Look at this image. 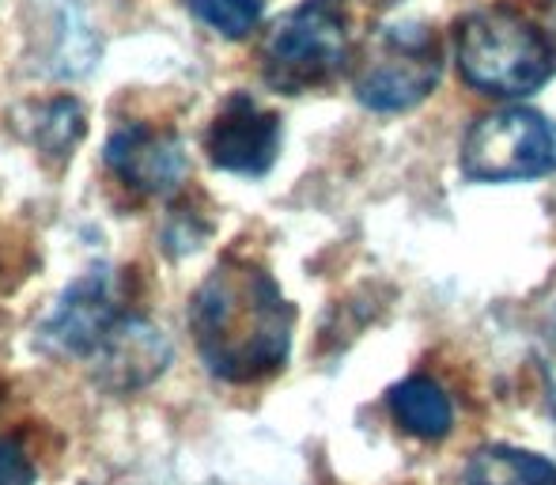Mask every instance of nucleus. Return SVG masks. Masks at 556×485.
Returning a JSON list of instances; mask_svg holds the SVG:
<instances>
[{"label": "nucleus", "instance_id": "nucleus-1", "mask_svg": "<svg viewBox=\"0 0 556 485\" xmlns=\"http://www.w3.org/2000/svg\"><path fill=\"white\" fill-rule=\"evenodd\" d=\"M190 326L208 372L227 383H257L285 368L295 308L262 265L224 258L193 296Z\"/></svg>", "mask_w": 556, "mask_h": 485}, {"label": "nucleus", "instance_id": "nucleus-2", "mask_svg": "<svg viewBox=\"0 0 556 485\" xmlns=\"http://www.w3.org/2000/svg\"><path fill=\"white\" fill-rule=\"evenodd\" d=\"M458 73L481 96L527 99L545 88L556 69L553 42L515 4H484L458 23Z\"/></svg>", "mask_w": 556, "mask_h": 485}, {"label": "nucleus", "instance_id": "nucleus-3", "mask_svg": "<svg viewBox=\"0 0 556 485\" xmlns=\"http://www.w3.org/2000/svg\"><path fill=\"white\" fill-rule=\"evenodd\" d=\"M352 61L349 8L344 0H303L273 23L262 46L265 84L288 96L333 84Z\"/></svg>", "mask_w": 556, "mask_h": 485}, {"label": "nucleus", "instance_id": "nucleus-4", "mask_svg": "<svg viewBox=\"0 0 556 485\" xmlns=\"http://www.w3.org/2000/svg\"><path fill=\"white\" fill-rule=\"evenodd\" d=\"M443 73V46L428 23H387L367 38L356 65V99L367 111L402 114L435 91Z\"/></svg>", "mask_w": 556, "mask_h": 485}, {"label": "nucleus", "instance_id": "nucleus-5", "mask_svg": "<svg viewBox=\"0 0 556 485\" xmlns=\"http://www.w3.org/2000/svg\"><path fill=\"white\" fill-rule=\"evenodd\" d=\"M458 167L469 183H530L556 171V122L530 107H504L469 125Z\"/></svg>", "mask_w": 556, "mask_h": 485}, {"label": "nucleus", "instance_id": "nucleus-6", "mask_svg": "<svg viewBox=\"0 0 556 485\" xmlns=\"http://www.w3.org/2000/svg\"><path fill=\"white\" fill-rule=\"evenodd\" d=\"M122 315H125L122 273L111 270V265H96L76 285L65 288L53 315L46 319L42 338L58 353H73L80 361H91Z\"/></svg>", "mask_w": 556, "mask_h": 485}, {"label": "nucleus", "instance_id": "nucleus-7", "mask_svg": "<svg viewBox=\"0 0 556 485\" xmlns=\"http://www.w3.org/2000/svg\"><path fill=\"white\" fill-rule=\"evenodd\" d=\"M205 152L220 171L262 178L280 156V119L257 107L247 91H235L208 125Z\"/></svg>", "mask_w": 556, "mask_h": 485}, {"label": "nucleus", "instance_id": "nucleus-8", "mask_svg": "<svg viewBox=\"0 0 556 485\" xmlns=\"http://www.w3.org/2000/svg\"><path fill=\"white\" fill-rule=\"evenodd\" d=\"M106 163L125 186L140 194H170L182 186L186 152L182 140L167 129H148V125H122L106 140Z\"/></svg>", "mask_w": 556, "mask_h": 485}, {"label": "nucleus", "instance_id": "nucleus-9", "mask_svg": "<svg viewBox=\"0 0 556 485\" xmlns=\"http://www.w3.org/2000/svg\"><path fill=\"white\" fill-rule=\"evenodd\" d=\"M170 361V346L160 331H155L148 319L132 315L125 311L117 319V326L106 334V341L96 349L91 357V368L96 375L114 390H132V387H144L152 383L155 375L167 368Z\"/></svg>", "mask_w": 556, "mask_h": 485}, {"label": "nucleus", "instance_id": "nucleus-10", "mask_svg": "<svg viewBox=\"0 0 556 485\" xmlns=\"http://www.w3.org/2000/svg\"><path fill=\"white\" fill-rule=\"evenodd\" d=\"M390 413L417 440H443L454 428V406L443 387L428 375H409L397 387H390Z\"/></svg>", "mask_w": 556, "mask_h": 485}, {"label": "nucleus", "instance_id": "nucleus-11", "mask_svg": "<svg viewBox=\"0 0 556 485\" xmlns=\"http://www.w3.org/2000/svg\"><path fill=\"white\" fill-rule=\"evenodd\" d=\"M466 485H556V467L534 451L489 444L469 459Z\"/></svg>", "mask_w": 556, "mask_h": 485}, {"label": "nucleus", "instance_id": "nucleus-12", "mask_svg": "<svg viewBox=\"0 0 556 485\" xmlns=\"http://www.w3.org/2000/svg\"><path fill=\"white\" fill-rule=\"evenodd\" d=\"M80 133H84V111L73 99H58V103L38 107L35 125H30L35 145L42 148V152H61V156L80 140Z\"/></svg>", "mask_w": 556, "mask_h": 485}, {"label": "nucleus", "instance_id": "nucleus-13", "mask_svg": "<svg viewBox=\"0 0 556 485\" xmlns=\"http://www.w3.org/2000/svg\"><path fill=\"white\" fill-rule=\"evenodd\" d=\"M186 4L205 27L224 38H247L265 12V0H186Z\"/></svg>", "mask_w": 556, "mask_h": 485}, {"label": "nucleus", "instance_id": "nucleus-14", "mask_svg": "<svg viewBox=\"0 0 556 485\" xmlns=\"http://www.w3.org/2000/svg\"><path fill=\"white\" fill-rule=\"evenodd\" d=\"M534 357H538V372L545 383V402L556 413V300L545 308L542 323H538V338H534Z\"/></svg>", "mask_w": 556, "mask_h": 485}, {"label": "nucleus", "instance_id": "nucleus-15", "mask_svg": "<svg viewBox=\"0 0 556 485\" xmlns=\"http://www.w3.org/2000/svg\"><path fill=\"white\" fill-rule=\"evenodd\" d=\"M35 482V467H30L27 451L12 440H0V485H30Z\"/></svg>", "mask_w": 556, "mask_h": 485}, {"label": "nucleus", "instance_id": "nucleus-16", "mask_svg": "<svg viewBox=\"0 0 556 485\" xmlns=\"http://www.w3.org/2000/svg\"><path fill=\"white\" fill-rule=\"evenodd\" d=\"M553 12H556V0H553Z\"/></svg>", "mask_w": 556, "mask_h": 485}]
</instances>
